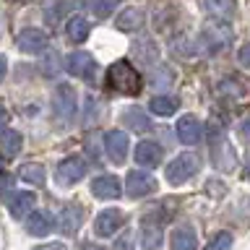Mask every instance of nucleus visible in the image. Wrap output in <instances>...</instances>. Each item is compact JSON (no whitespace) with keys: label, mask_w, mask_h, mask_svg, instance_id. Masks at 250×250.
Here are the masks:
<instances>
[{"label":"nucleus","mask_w":250,"mask_h":250,"mask_svg":"<svg viewBox=\"0 0 250 250\" xmlns=\"http://www.w3.org/2000/svg\"><path fill=\"white\" fill-rule=\"evenodd\" d=\"M117 5H120V0H91V13L97 19H107V16H112Z\"/></svg>","instance_id":"a878e982"},{"label":"nucleus","mask_w":250,"mask_h":250,"mask_svg":"<svg viewBox=\"0 0 250 250\" xmlns=\"http://www.w3.org/2000/svg\"><path fill=\"white\" fill-rule=\"evenodd\" d=\"M128 148H130V138L125 130H109L104 133V151L115 164H123L128 159Z\"/></svg>","instance_id":"1a4fd4ad"},{"label":"nucleus","mask_w":250,"mask_h":250,"mask_svg":"<svg viewBox=\"0 0 250 250\" xmlns=\"http://www.w3.org/2000/svg\"><path fill=\"white\" fill-rule=\"evenodd\" d=\"M19 177L23 180V183H29V185L42 188V185H44V180H47V172H44L42 164L29 162V164H21V167H19Z\"/></svg>","instance_id":"4be33fe9"},{"label":"nucleus","mask_w":250,"mask_h":250,"mask_svg":"<svg viewBox=\"0 0 250 250\" xmlns=\"http://www.w3.org/2000/svg\"><path fill=\"white\" fill-rule=\"evenodd\" d=\"M34 203H37V195L29 193V190L11 193L5 198V206H8V211H11V216H16V219H21L23 214H29V211L34 208Z\"/></svg>","instance_id":"4468645a"},{"label":"nucleus","mask_w":250,"mask_h":250,"mask_svg":"<svg viewBox=\"0 0 250 250\" xmlns=\"http://www.w3.org/2000/svg\"><path fill=\"white\" fill-rule=\"evenodd\" d=\"M229 248H232V234L229 232H216L206 245V250H229Z\"/></svg>","instance_id":"bb28decb"},{"label":"nucleus","mask_w":250,"mask_h":250,"mask_svg":"<svg viewBox=\"0 0 250 250\" xmlns=\"http://www.w3.org/2000/svg\"><path fill=\"white\" fill-rule=\"evenodd\" d=\"M175 128H177V138L183 141L185 146H195L203 138V125L198 123V117H193V115H183Z\"/></svg>","instance_id":"ddd939ff"},{"label":"nucleus","mask_w":250,"mask_h":250,"mask_svg":"<svg viewBox=\"0 0 250 250\" xmlns=\"http://www.w3.org/2000/svg\"><path fill=\"white\" fill-rule=\"evenodd\" d=\"M0 146H3V156H5V159H13V156L23 148L21 133H16L11 128H3V133H0Z\"/></svg>","instance_id":"412c9836"},{"label":"nucleus","mask_w":250,"mask_h":250,"mask_svg":"<svg viewBox=\"0 0 250 250\" xmlns=\"http://www.w3.org/2000/svg\"><path fill=\"white\" fill-rule=\"evenodd\" d=\"M245 180H250V159H248V167H245Z\"/></svg>","instance_id":"72a5a7b5"},{"label":"nucleus","mask_w":250,"mask_h":250,"mask_svg":"<svg viewBox=\"0 0 250 250\" xmlns=\"http://www.w3.org/2000/svg\"><path fill=\"white\" fill-rule=\"evenodd\" d=\"M123 123L125 125H130L133 130H148L151 128V120L146 117L144 109H138V107H128L123 112Z\"/></svg>","instance_id":"393cba45"},{"label":"nucleus","mask_w":250,"mask_h":250,"mask_svg":"<svg viewBox=\"0 0 250 250\" xmlns=\"http://www.w3.org/2000/svg\"><path fill=\"white\" fill-rule=\"evenodd\" d=\"M240 133H242V138L250 141V115L242 117V123H240Z\"/></svg>","instance_id":"c756f323"},{"label":"nucleus","mask_w":250,"mask_h":250,"mask_svg":"<svg viewBox=\"0 0 250 250\" xmlns=\"http://www.w3.org/2000/svg\"><path fill=\"white\" fill-rule=\"evenodd\" d=\"M65 70L73 78H81V81H89L91 83L94 78H97V60H94L89 52L76 50V52L65 55Z\"/></svg>","instance_id":"39448f33"},{"label":"nucleus","mask_w":250,"mask_h":250,"mask_svg":"<svg viewBox=\"0 0 250 250\" xmlns=\"http://www.w3.org/2000/svg\"><path fill=\"white\" fill-rule=\"evenodd\" d=\"M123 222H125V216L120 208H104L94 219V234L97 237H112L117 229H123Z\"/></svg>","instance_id":"9d476101"},{"label":"nucleus","mask_w":250,"mask_h":250,"mask_svg":"<svg viewBox=\"0 0 250 250\" xmlns=\"http://www.w3.org/2000/svg\"><path fill=\"white\" fill-rule=\"evenodd\" d=\"M52 112L58 120L62 123H73V117L78 112V97H76V89L70 83H60L52 94Z\"/></svg>","instance_id":"20e7f679"},{"label":"nucleus","mask_w":250,"mask_h":250,"mask_svg":"<svg viewBox=\"0 0 250 250\" xmlns=\"http://www.w3.org/2000/svg\"><path fill=\"white\" fill-rule=\"evenodd\" d=\"M16 44H19L21 52L26 55H39L47 50V44H50V39L42 29H23L19 31V37H16Z\"/></svg>","instance_id":"f8f14e48"},{"label":"nucleus","mask_w":250,"mask_h":250,"mask_svg":"<svg viewBox=\"0 0 250 250\" xmlns=\"http://www.w3.org/2000/svg\"><path fill=\"white\" fill-rule=\"evenodd\" d=\"M91 195L99 201H115L123 195V183L115 175H99L91 180Z\"/></svg>","instance_id":"9b49d317"},{"label":"nucleus","mask_w":250,"mask_h":250,"mask_svg":"<svg viewBox=\"0 0 250 250\" xmlns=\"http://www.w3.org/2000/svg\"><path fill=\"white\" fill-rule=\"evenodd\" d=\"M83 222V208L78 206H65L60 211V232L65 234V237H73L78 232V227Z\"/></svg>","instance_id":"a211bd4d"},{"label":"nucleus","mask_w":250,"mask_h":250,"mask_svg":"<svg viewBox=\"0 0 250 250\" xmlns=\"http://www.w3.org/2000/svg\"><path fill=\"white\" fill-rule=\"evenodd\" d=\"M81 250H104V248L94 245V242H83V248H81Z\"/></svg>","instance_id":"473e14b6"},{"label":"nucleus","mask_w":250,"mask_h":250,"mask_svg":"<svg viewBox=\"0 0 250 250\" xmlns=\"http://www.w3.org/2000/svg\"><path fill=\"white\" fill-rule=\"evenodd\" d=\"M203 8H206V13H211L214 19L227 21L237 13V0H203Z\"/></svg>","instance_id":"6ab92c4d"},{"label":"nucleus","mask_w":250,"mask_h":250,"mask_svg":"<svg viewBox=\"0 0 250 250\" xmlns=\"http://www.w3.org/2000/svg\"><path fill=\"white\" fill-rule=\"evenodd\" d=\"M162 240H164L162 216L159 214H146L141 219V245H144V250H159Z\"/></svg>","instance_id":"6e6552de"},{"label":"nucleus","mask_w":250,"mask_h":250,"mask_svg":"<svg viewBox=\"0 0 250 250\" xmlns=\"http://www.w3.org/2000/svg\"><path fill=\"white\" fill-rule=\"evenodd\" d=\"M198 169H201L198 156L185 151V154H177L175 159H172L167 167H164V177H167L169 185H183V183H188V180H190Z\"/></svg>","instance_id":"7ed1b4c3"},{"label":"nucleus","mask_w":250,"mask_h":250,"mask_svg":"<svg viewBox=\"0 0 250 250\" xmlns=\"http://www.w3.org/2000/svg\"><path fill=\"white\" fill-rule=\"evenodd\" d=\"M172 250H198V234L190 224H180L169 240Z\"/></svg>","instance_id":"f3484780"},{"label":"nucleus","mask_w":250,"mask_h":250,"mask_svg":"<svg viewBox=\"0 0 250 250\" xmlns=\"http://www.w3.org/2000/svg\"><path fill=\"white\" fill-rule=\"evenodd\" d=\"M237 60H240L245 68H250V42L240 47V52H237Z\"/></svg>","instance_id":"cd10ccee"},{"label":"nucleus","mask_w":250,"mask_h":250,"mask_svg":"<svg viewBox=\"0 0 250 250\" xmlns=\"http://www.w3.org/2000/svg\"><path fill=\"white\" fill-rule=\"evenodd\" d=\"M55 229V219L50 211H34L26 219V232L31 237H42V234H50Z\"/></svg>","instance_id":"dca6fc26"},{"label":"nucleus","mask_w":250,"mask_h":250,"mask_svg":"<svg viewBox=\"0 0 250 250\" xmlns=\"http://www.w3.org/2000/svg\"><path fill=\"white\" fill-rule=\"evenodd\" d=\"M148 109H151L154 115H159V117H169V115H175L180 109V102L175 97L162 94V97H154L151 102H148Z\"/></svg>","instance_id":"5701e85b"},{"label":"nucleus","mask_w":250,"mask_h":250,"mask_svg":"<svg viewBox=\"0 0 250 250\" xmlns=\"http://www.w3.org/2000/svg\"><path fill=\"white\" fill-rule=\"evenodd\" d=\"M65 31H68L70 42H83V39L89 37V31H91V23L86 21L83 16H70Z\"/></svg>","instance_id":"b1692460"},{"label":"nucleus","mask_w":250,"mask_h":250,"mask_svg":"<svg viewBox=\"0 0 250 250\" xmlns=\"http://www.w3.org/2000/svg\"><path fill=\"white\" fill-rule=\"evenodd\" d=\"M117 250H133V237H130V232H125V237L117 240Z\"/></svg>","instance_id":"c85d7f7f"},{"label":"nucleus","mask_w":250,"mask_h":250,"mask_svg":"<svg viewBox=\"0 0 250 250\" xmlns=\"http://www.w3.org/2000/svg\"><path fill=\"white\" fill-rule=\"evenodd\" d=\"M144 21H146V16L141 8H125V11L117 16V29L120 31H136L144 26Z\"/></svg>","instance_id":"aec40b11"},{"label":"nucleus","mask_w":250,"mask_h":250,"mask_svg":"<svg viewBox=\"0 0 250 250\" xmlns=\"http://www.w3.org/2000/svg\"><path fill=\"white\" fill-rule=\"evenodd\" d=\"M219 91H227V86H219ZM229 91H232V94H242V89H240V86H234V81H232V86H229Z\"/></svg>","instance_id":"2f4dec72"},{"label":"nucleus","mask_w":250,"mask_h":250,"mask_svg":"<svg viewBox=\"0 0 250 250\" xmlns=\"http://www.w3.org/2000/svg\"><path fill=\"white\" fill-rule=\"evenodd\" d=\"M136 162L141 167H159L162 164V146L156 141H141L136 146Z\"/></svg>","instance_id":"2eb2a0df"},{"label":"nucleus","mask_w":250,"mask_h":250,"mask_svg":"<svg viewBox=\"0 0 250 250\" xmlns=\"http://www.w3.org/2000/svg\"><path fill=\"white\" fill-rule=\"evenodd\" d=\"M156 190V180L151 172L146 169H130L128 177H125V193L130 198H144V195L154 193Z\"/></svg>","instance_id":"0eeeda50"},{"label":"nucleus","mask_w":250,"mask_h":250,"mask_svg":"<svg viewBox=\"0 0 250 250\" xmlns=\"http://www.w3.org/2000/svg\"><path fill=\"white\" fill-rule=\"evenodd\" d=\"M34 250H68L65 245H60V242H50V245H39Z\"/></svg>","instance_id":"7c9ffc66"},{"label":"nucleus","mask_w":250,"mask_h":250,"mask_svg":"<svg viewBox=\"0 0 250 250\" xmlns=\"http://www.w3.org/2000/svg\"><path fill=\"white\" fill-rule=\"evenodd\" d=\"M208 154L216 169L222 172H232L237 167V151H234L232 141L227 138V133L219 125L208 123Z\"/></svg>","instance_id":"f257e3e1"},{"label":"nucleus","mask_w":250,"mask_h":250,"mask_svg":"<svg viewBox=\"0 0 250 250\" xmlns=\"http://www.w3.org/2000/svg\"><path fill=\"white\" fill-rule=\"evenodd\" d=\"M107 83L112 86L115 91L128 94V97H136L141 91V76L128 60H117L107 68Z\"/></svg>","instance_id":"f03ea898"},{"label":"nucleus","mask_w":250,"mask_h":250,"mask_svg":"<svg viewBox=\"0 0 250 250\" xmlns=\"http://www.w3.org/2000/svg\"><path fill=\"white\" fill-rule=\"evenodd\" d=\"M86 169H89V164H86L83 156H65V159L58 164L55 177H58V183L62 188H68V185H76L78 180L86 175Z\"/></svg>","instance_id":"423d86ee"}]
</instances>
